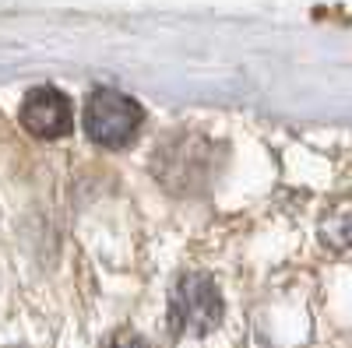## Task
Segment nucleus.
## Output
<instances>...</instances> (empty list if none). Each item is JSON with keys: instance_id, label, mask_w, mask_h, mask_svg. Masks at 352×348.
Listing matches in <instances>:
<instances>
[{"instance_id": "obj_1", "label": "nucleus", "mask_w": 352, "mask_h": 348, "mask_svg": "<svg viewBox=\"0 0 352 348\" xmlns=\"http://www.w3.org/2000/svg\"><path fill=\"white\" fill-rule=\"evenodd\" d=\"M144 124V109L113 89H96L85 99V134L99 148H124Z\"/></svg>"}, {"instance_id": "obj_2", "label": "nucleus", "mask_w": 352, "mask_h": 348, "mask_svg": "<svg viewBox=\"0 0 352 348\" xmlns=\"http://www.w3.org/2000/svg\"><path fill=\"white\" fill-rule=\"evenodd\" d=\"M222 321V296L212 278L184 275L169 296V327L176 338H201Z\"/></svg>"}, {"instance_id": "obj_3", "label": "nucleus", "mask_w": 352, "mask_h": 348, "mask_svg": "<svg viewBox=\"0 0 352 348\" xmlns=\"http://www.w3.org/2000/svg\"><path fill=\"white\" fill-rule=\"evenodd\" d=\"M21 127L39 137V141H56L71 130V102L60 89H32L21 102Z\"/></svg>"}, {"instance_id": "obj_4", "label": "nucleus", "mask_w": 352, "mask_h": 348, "mask_svg": "<svg viewBox=\"0 0 352 348\" xmlns=\"http://www.w3.org/2000/svg\"><path fill=\"white\" fill-rule=\"evenodd\" d=\"M102 348H152L144 338H138V334H131V331H124V334H113Z\"/></svg>"}, {"instance_id": "obj_5", "label": "nucleus", "mask_w": 352, "mask_h": 348, "mask_svg": "<svg viewBox=\"0 0 352 348\" xmlns=\"http://www.w3.org/2000/svg\"><path fill=\"white\" fill-rule=\"evenodd\" d=\"M338 243L352 246V215H349V218H342V225H338Z\"/></svg>"}]
</instances>
